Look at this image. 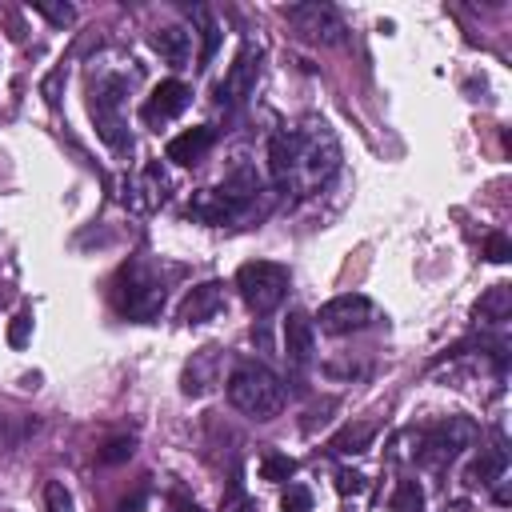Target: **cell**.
<instances>
[{
    "instance_id": "obj_1",
    "label": "cell",
    "mask_w": 512,
    "mask_h": 512,
    "mask_svg": "<svg viewBox=\"0 0 512 512\" xmlns=\"http://www.w3.org/2000/svg\"><path fill=\"white\" fill-rule=\"evenodd\" d=\"M340 168V144L328 124H308L296 132H280L268 144V172L280 188L308 196Z\"/></svg>"
},
{
    "instance_id": "obj_2",
    "label": "cell",
    "mask_w": 512,
    "mask_h": 512,
    "mask_svg": "<svg viewBox=\"0 0 512 512\" xmlns=\"http://www.w3.org/2000/svg\"><path fill=\"white\" fill-rule=\"evenodd\" d=\"M228 400L248 420H272L284 408V384L272 368H264L256 360H244L228 376Z\"/></svg>"
},
{
    "instance_id": "obj_3",
    "label": "cell",
    "mask_w": 512,
    "mask_h": 512,
    "mask_svg": "<svg viewBox=\"0 0 512 512\" xmlns=\"http://www.w3.org/2000/svg\"><path fill=\"white\" fill-rule=\"evenodd\" d=\"M112 300H116V312L128 320H152L164 308V280L148 260H132L120 268L112 284Z\"/></svg>"
},
{
    "instance_id": "obj_4",
    "label": "cell",
    "mask_w": 512,
    "mask_h": 512,
    "mask_svg": "<svg viewBox=\"0 0 512 512\" xmlns=\"http://www.w3.org/2000/svg\"><path fill=\"white\" fill-rule=\"evenodd\" d=\"M124 92L128 84L120 76H104L92 84L88 92V116L100 132V140L112 148V152H128L132 140H128V120H124Z\"/></svg>"
},
{
    "instance_id": "obj_5",
    "label": "cell",
    "mask_w": 512,
    "mask_h": 512,
    "mask_svg": "<svg viewBox=\"0 0 512 512\" xmlns=\"http://www.w3.org/2000/svg\"><path fill=\"white\" fill-rule=\"evenodd\" d=\"M236 288L244 296V304L256 316H268L280 308V300L288 296V268L276 260H248L236 272Z\"/></svg>"
},
{
    "instance_id": "obj_6",
    "label": "cell",
    "mask_w": 512,
    "mask_h": 512,
    "mask_svg": "<svg viewBox=\"0 0 512 512\" xmlns=\"http://www.w3.org/2000/svg\"><path fill=\"white\" fill-rule=\"evenodd\" d=\"M472 440H476V424H472L468 416H448V420H440V424H432V428L420 432V440H416V460H420L424 468H440V464L456 460Z\"/></svg>"
},
{
    "instance_id": "obj_7",
    "label": "cell",
    "mask_w": 512,
    "mask_h": 512,
    "mask_svg": "<svg viewBox=\"0 0 512 512\" xmlns=\"http://www.w3.org/2000/svg\"><path fill=\"white\" fill-rule=\"evenodd\" d=\"M320 332L328 336H348V332H360L376 320V304L360 292H344V296H332L324 308H320Z\"/></svg>"
},
{
    "instance_id": "obj_8",
    "label": "cell",
    "mask_w": 512,
    "mask_h": 512,
    "mask_svg": "<svg viewBox=\"0 0 512 512\" xmlns=\"http://www.w3.org/2000/svg\"><path fill=\"white\" fill-rule=\"evenodd\" d=\"M284 16H288V24H292L304 40H312V44H340V40H344V20H340V12H336L332 4L308 0V4H292Z\"/></svg>"
},
{
    "instance_id": "obj_9",
    "label": "cell",
    "mask_w": 512,
    "mask_h": 512,
    "mask_svg": "<svg viewBox=\"0 0 512 512\" xmlns=\"http://www.w3.org/2000/svg\"><path fill=\"white\" fill-rule=\"evenodd\" d=\"M256 76H260V48H256V44H244V48L236 52L228 76L216 84V104H220V108L244 104V100L252 96V88H256Z\"/></svg>"
},
{
    "instance_id": "obj_10",
    "label": "cell",
    "mask_w": 512,
    "mask_h": 512,
    "mask_svg": "<svg viewBox=\"0 0 512 512\" xmlns=\"http://www.w3.org/2000/svg\"><path fill=\"white\" fill-rule=\"evenodd\" d=\"M244 212H248V200L228 192V188H204L188 204V216H196L204 224H236Z\"/></svg>"
},
{
    "instance_id": "obj_11",
    "label": "cell",
    "mask_w": 512,
    "mask_h": 512,
    "mask_svg": "<svg viewBox=\"0 0 512 512\" xmlns=\"http://www.w3.org/2000/svg\"><path fill=\"white\" fill-rule=\"evenodd\" d=\"M188 100H192V88H188L184 80H160V84L152 88V96L144 100L140 120H144L148 128H160V124H168L172 116H180V112L188 108Z\"/></svg>"
},
{
    "instance_id": "obj_12",
    "label": "cell",
    "mask_w": 512,
    "mask_h": 512,
    "mask_svg": "<svg viewBox=\"0 0 512 512\" xmlns=\"http://www.w3.org/2000/svg\"><path fill=\"white\" fill-rule=\"evenodd\" d=\"M220 348H200V352H192L188 356V364H184V372H180V392L188 396V400H204L216 384H220Z\"/></svg>"
},
{
    "instance_id": "obj_13",
    "label": "cell",
    "mask_w": 512,
    "mask_h": 512,
    "mask_svg": "<svg viewBox=\"0 0 512 512\" xmlns=\"http://www.w3.org/2000/svg\"><path fill=\"white\" fill-rule=\"evenodd\" d=\"M224 308V284L220 280H204L196 288H188L184 304H180V324H204Z\"/></svg>"
},
{
    "instance_id": "obj_14",
    "label": "cell",
    "mask_w": 512,
    "mask_h": 512,
    "mask_svg": "<svg viewBox=\"0 0 512 512\" xmlns=\"http://www.w3.org/2000/svg\"><path fill=\"white\" fill-rule=\"evenodd\" d=\"M316 352V320L308 312H288L284 320V356L292 364H308Z\"/></svg>"
},
{
    "instance_id": "obj_15",
    "label": "cell",
    "mask_w": 512,
    "mask_h": 512,
    "mask_svg": "<svg viewBox=\"0 0 512 512\" xmlns=\"http://www.w3.org/2000/svg\"><path fill=\"white\" fill-rule=\"evenodd\" d=\"M212 140H216V132H212L208 124H196V128H188V132L172 136V140H168V148H164V156H168L172 164L188 168V164H200V160L208 156Z\"/></svg>"
},
{
    "instance_id": "obj_16",
    "label": "cell",
    "mask_w": 512,
    "mask_h": 512,
    "mask_svg": "<svg viewBox=\"0 0 512 512\" xmlns=\"http://www.w3.org/2000/svg\"><path fill=\"white\" fill-rule=\"evenodd\" d=\"M504 472H508V452L504 448H480V456L464 472V484L468 488H488V484L504 480Z\"/></svg>"
},
{
    "instance_id": "obj_17",
    "label": "cell",
    "mask_w": 512,
    "mask_h": 512,
    "mask_svg": "<svg viewBox=\"0 0 512 512\" xmlns=\"http://www.w3.org/2000/svg\"><path fill=\"white\" fill-rule=\"evenodd\" d=\"M508 316H512V284H492L476 300V308H472V320L476 324H504Z\"/></svg>"
},
{
    "instance_id": "obj_18",
    "label": "cell",
    "mask_w": 512,
    "mask_h": 512,
    "mask_svg": "<svg viewBox=\"0 0 512 512\" xmlns=\"http://www.w3.org/2000/svg\"><path fill=\"white\" fill-rule=\"evenodd\" d=\"M152 48H156L168 64H184L188 52H192V32H184V28H176V24L156 28V32H152Z\"/></svg>"
},
{
    "instance_id": "obj_19",
    "label": "cell",
    "mask_w": 512,
    "mask_h": 512,
    "mask_svg": "<svg viewBox=\"0 0 512 512\" xmlns=\"http://www.w3.org/2000/svg\"><path fill=\"white\" fill-rule=\"evenodd\" d=\"M376 440V428L372 424H344L332 440H328V448L336 452V456H360V452H368V444Z\"/></svg>"
},
{
    "instance_id": "obj_20",
    "label": "cell",
    "mask_w": 512,
    "mask_h": 512,
    "mask_svg": "<svg viewBox=\"0 0 512 512\" xmlns=\"http://www.w3.org/2000/svg\"><path fill=\"white\" fill-rule=\"evenodd\" d=\"M392 512H424V488L416 480H400L392 488V500H388Z\"/></svg>"
},
{
    "instance_id": "obj_21",
    "label": "cell",
    "mask_w": 512,
    "mask_h": 512,
    "mask_svg": "<svg viewBox=\"0 0 512 512\" xmlns=\"http://www.w3.org/2000/svg\"><path fill=\"white\" fill-rule=\"evenodd\" d=\"M292 476H296V460H292V456H284V452H268V456L260 460V480L284 484V480H292Z\"/></svg>"
},
{
    "instance_id": "obj_22",
    "label": "cell",
    "mask_w": 512,
    "mask_h": 512,
    "mask_svg": "<svg viewBox=\"0 0 512 512\" xmlns=\"http://www.w3.org/2000/svg\"><path fill=\"white\" fill-rule=\"evenodd\" d=\"M44 508H48V512H76L72 492H68L60 480H48V484H44Z\"/></svg>"
},
{
    "instance_id": "obj_23",
    "label": "cell",
    "mask_w": 512,
    "mask_h": 512,
    "mask_svg": "<svg viewBox=\"0 0 512 512\" xmlns=\"http://www.w3.org/2000/svg\"><path fill=\"white\" fill-rule=\"evenodd\" d=\"M32 8H36V12H40V16L48 20V24H56V28H64V24H72V20H76V8H72V4H52V0H36Z\"/></svg>"
},
{
    "instance_id": "obj_24",
    "label": "cell",
    "mask_w": 512,
    "mask_h": 512,
    "mask_svg": "<svg viewBox=\"0 0 512 512\" xmlns=\"http://www.w3.org/2000/svg\"><path fill=\"white\" fill-rule=\"evenodd\" d=\"M136 452V440L132 436H116V440H108L104 448H100V464H120V460H128Z\"/></svg>"
},
{
    "instance_id": "obj_25",
    "label": "cell",
    "mask_w": 512,
    "mask_h": 512,
    "mask_svg": "<svg viewBox=\"0 0 512 512\" xmlns=\"http://www.w3.org/2000/svg\"><path fill=\"white\" fill-rule=\"evenodd\" d=\"M280 508L284 512H312V492L304 484H288L280 496Z\"/></svg>"
},
{
    "instance_id": "obj_26",
    "label": "cell",
    "mask_w": 512,
    "mask_h": 512,
    "mask_svg": "<svg viewBox=\"0 0 512 512\" xmlns=\"http://www.w3.org/2000/svg\"><path fill=\"white\" fill-rule=\"evenodd\" d=\"M192 16L204 24V52H200V68L212 60V52H216V44H220V32H216V24H212V16L204 12V8H192Z\"/></svg>"
},
{
    "instance_id": "obj_27",
    "label": "cell",
    "mask_w": 512,
    "mask_h": 512,
    "mask_svg": "<svg viewBox=\"0 0 512 512\" xmlns=\"http://www.w3.org/2000/svg\"><path fill=\"white\" fill-rule=\"evenodd\" d=\"M484 256H488L492 264H508V260H512V240H508L504 232H492V236L484 240Z\"/></svg>"
},
{
    "instance_id": "obj_28",
    "label": "cell",
    "mask_w": 512,
    "mask_h": 512,
    "mask_svg": "<svg viewBox=\"0 0 512 512\" xmlns=\"http://www.w3.org/2000/svg\"><path fill=\"white\" fill-rule=\"evenodd\" d=\"M28 336H32V312L24 308V312H16V320L8 324V344H12V348H24Z\"/></svg>"
},
{
    "instance_id": "obj_29",
    "label": "cell",
    "mask_w": 512,
    "mask_h": 512,
    "mask_svg": "<svg viewBox=\"0 0 512 512\" xmlns=\"http://www.w3.org/2000/svg\"><path fill=\"white\" fill-rule=\"evenodd\" d=\"M336 488H340L344 496H348V492H352V496H360L368 484H364V476H360V472H340V476H336Z\"/></svg>"
},
{
    "instance_id": "obj_30",
    "label": "cell",
    "mask_w": 512,
    "mask_h": 512,
    "mask_svg": "<svg viewBox=\"0 0 512 512\" xmlns=\"http://www.w3.org/2000/svg\"><path fill=\"white\" fill-rule=\"evenodd\" d=\"M60 84H64V68H56V72L44 80V96H48V104H52V108L60 104Z\"/></svg>"
},
{
    "instance_id": "obj_31",
    "label": "cell",
    "mask_w": 512,
    "mask_h": 512,
    "mask_svg": "<svg viewBox=\"0 0 512 512\" xmlns=\"http://www.w3.org/2000/svg\"><path fill=\"white\" fill-rule=\"evenodd\" d=\"M140 504H144V496H140V492H136V496H132V500H124V504H120V512H136V508H140Z\"/></svg>"
},
{
    "instance_id": "obj_32",
    "label": "cell",
    "mask_w": 512,
    "mask_h": 512,
    "mask_svg": "<svg viewBox=\"0 0 512 512\" xmlns=\"http://www.w3.org/2000/svg\"><path fill=\"white\" fill-rule=\"evenodd\" d=\"M508 500H512V492H508V488H504V484H500V488H496V504H500V508H504V504H508Z\"/></svg>"
},
{
    "instance_id": "obj_33",
    "label": "cell",
    "mask_w": 512,
    "mask_h": 512,
    "mask_svg": "<svg viewBox=\"0 0 512 512\" xmlns=\"http://www.w3.org/2000/svg\"><path fill=\"white\" fill-rule=\"evenodd\" d=\"M176 512H200L192 500H176Z\"/></svg>"
}]
</instances>
